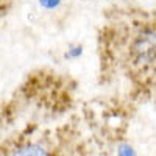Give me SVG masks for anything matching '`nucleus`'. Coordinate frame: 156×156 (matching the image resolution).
I'll use <instances>...</instances> for the list:
<instances>
[{
    "label": "nucleus",
    "instance_id": "nucleus-1",
    "mask_svg": "<svg viewBox=\"0 0 156 156\" xmlns=\"http://www.w3.org/2000/svg\"><path fill=\"white\" fill-rule=\"evenodd\" d=\"M133 58L136 62H150L156 58V30L145 28L142 30L133 41L131 45Z\"/></svg>",
    "mask_w": 156,
    "mask_h": 156
},
{
    "label": "nucleus",
    "instance_id": "nucleus-2",
    "mask_svg": "<svg viewBox=\"0 0 156 156\" xmlns=\"http://www.w3.org/2000/svg\"><path fill=\"white\" fill-rule=\"evenodd\" d=\"M0 156H53L39 142H19L11 145L8 150H0Z\"/></svg>",
    "mask_w": 156,
    "mask_h": 156
},
{
    "label": "nucleus",
    "instance_id": "nucleus-3",
    "mask_svg": "<svg viewBox=\"0 0 156 156\" xmlns=\"http://www.w3.org/2000/svg\"><path fill=\"white\" fill-rule=\"evenodd\" d=\"M59 3V0H41V5L45 8H55Z\"/></svg>",
    "mask_w": 156,
    "mask_h": 156
},
{
    "label": "nucleus",
    "instance_id": "nucleus-4",
    "mask_svg": "<svg viewBox=\"0 0 156 156\" xmlns=\"http://www.w3.org/2000/svg\"><path fill=\"white\" fill-rule=\"evenodd\" d=\"M119 154H120V156H134L133 150L129 148V147H126V145L120 147V150H119Z\"/></svg>",
    "mask_w": 156,
    "mask_h": 156
}]
</instances>
